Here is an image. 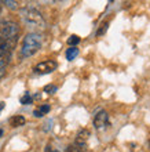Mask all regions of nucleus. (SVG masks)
I'll list each match as a JSON object with an SVG mask.
<instances>
[{"mask_svg": "<svg viewBox=\"0 0 150 152\" xmlns=\"http://www.w3.org/2000/svg\"><path fill=\"white\" fill-rule=\"evenodd\" d=\"M43 44V36L37 32H30L24 37L22 42V47H21V54L22 57L28 58V57L35 56L36 53L41 48Z\"/></svg>", "mask_w": 150, "mask_h": 152, "instance_id": "1", "label": "nucleus"}, {"mask_svg": "<svg viewBox=\"0 0 150 152\" xmlns=\"http://www.w3.org/2000/svg\"><path fill=\"white\" fill-rule=\"evenodd\" d=\"M21 17L24 22L30 28H43L44 26V18L41 15V12L39 10H36L33 7H26L21 11Z\"/></svg>", "mask_w": 150, "mask_h": 152, "instance_id": "2", "label": "nucleus"}, {"mask_svg": "<svg viewBox=\"0 0 150 152\" xmlns=\"http://www.w3.org/2000/svg\"><path fill=\"white\" fill-rule=\"evenodd\" d=\"M58 66L57 61L54 60H47V61H41L39 64L36 65L33 68V72L37 73V75H47V73H51L54 72Z\"/></svg>", "mask_w": 150, "mask_h": 152, "instance_id": "3", "label": "nucleus"}, {"mask_svg": "<svg viewBox=\"0 0 150 152\" xmlns=\"http://www.w3.org/2000/svg\"><path fill=\"white\" fill-rule=\"evenodd\" d=\"M107 123H109V115H107V112L106 111H99V112L95 115V118H94L95 129H98V130L105 129L107 126Z\"/></svg>", "mask_w": 150, "mask_h": 152, "instance_id": "4", "label": "nucleus"}, {"mask_svg": "<svg viewBox=\"0 0 150 152\" xmlns=\"http://www.w3.org/2000/svg\"><path fill=\"white\" fill-rule=\"evenodd\" d=\"M90 132H88L87 129H81L79 130L77 133V136H76V140H75V144H79V145H87V140L88 137H90Z\"/></svg>", "mask_w": 150, "mask_h": 152, "instance_id": "5", "label": "nucleus"}, {"mask_svg": "<svg viewBox=\"0 0 150 152\" xmlns=\"http://www.w3.org/2000/svg\"><path fill=\"white\" fill-rule=\"evenodd\" d=\"M50 111H51L50 104H41L39 108H36L35 111H33V116H35V118H43V116L47 115Z\"/></svg>", "mask_w": 150, "mask_h": 152, "instance_id": "6", "label": "nucleus"}, {"mask_svg": "<svg viewBox=\"0 0 150 152\" xmlns=\"http://www.w3.org/2000/svg\"><path fill=\"white\" fill-rule=\"evenodd\" d=\"M25 123H26V119L22 115H15V116H12V118H10V124H11L12 127H21Z\"/></svg>", "mask_w": 150, "mask_h": 152, "instance_id": "7", "label": "nucleus"}, {"mask_svg": "<svg viewBox=\"0 0 150 152\" xmlns=\"http://www.w3.org/2000/svg\"><path fill=\"white\" fill-rule=\"evenodd\" d=\"M79 48L77 47H69L66 50V54H65V56H66V60L67 61H73L76 58V57L79 56Z\"/></svg>", "mask_w": 150, "mask_h": 152, "instance_id": "8", "label": "nucleus"}, {"mask_svg": "<svg viewBox=\"0 0 150 152\" xmlns=\"http://www.w3.org/2000/svg\"><path fill=\"white\" fill-rule=\"evenodd\" d=\"M86 151H87V145H79L75 144V142L66 148V152H86Z\"/></svg>", "mask_w": 150, "mask_h": 152, "instance_id": "9", "label": "nucleus"}, {"mask_svg": "<svg viewBox=\"0 0 150 152\" xmlns=\"http://www.w3.org/2000/svg\"><path fill=\"white\" fill-rule=\"evenodd\" d=\"M20 102H21L22 105H29V104H32V102H33V97H32V94H30L29 91H26L24 96L21 97Z\"/></svg>", "mask_w": 150, "mask_h": 152, "instance_id": "10", "label": "nucleus"}, {"mask_svg": "<svg viewBox=\"0 0 150 152\" xmlns=\"http://www.w3.org/2000/svg\"><path fill=\"white\" fill-rule=\"evenodd\" d=\"M79 43H80V37L77 36V35H72V36L67 39V44H69L70 47H76Z\"/></svg>", "mask_w": 150, "mask_h": 152, "instance_id": "11", "label": "nucleus"}, {"mask_svg": "<svg viewBox=\"0 0 150 152\" xmlns=\"http://www.w3.org/2000/svg\"><path fill=\"white\" fill-rule=\"evenodd\" d=\"M44 93H47V94H55L58 91V87H57L55 84H47V86H44Z\"/></svg>", "mask_w": 150, "mask_h": 152, "instance_id": "12", "label": "nucleus"}, {"mask_svg": "<svg viewBox=\"0 0 150 152\" xmlns=\"http://www.w3.org/2000/svg\"><path fill=\"white\" fill-rule=\"evenodd\" d=\"M107 28H109V22H103L102 25H101V28L98 29V32H96V36H102V35H105L107 31Z\"/></svg>", "mask_w": 150, "mask_h": 152, "instance_id": "13", "label": "nucleus"}, {"mask_svg": "<svg viewBox=\"0 0 150 152\" xmlns=\"http://www.w3.org/2000/svg\"><path fill=\"white\" fill-rule=\"evenodd\" d=\"M6 6H7L8 8H12V10H17L18 8V3L17 1H10V0H6V1H3Z\"/></svg>", "mask_w": 150, "mask_h": 152, "instance_id": "14", "label": "nucleus"}, {"mask_svg": "<svg viewBox=\"0 0 150 152\" xmlns=\"http://www.w3.org/2000/svg\"><path fill=\"white\" fill-rule=\"evenodd\" d=\"M44 152H59V151H58V149H52L50 145H47V147H46V151H44Z\"/></svg>", "mask_w": 150, "mask_h": 152, "instance_id": "15", "label": "nucleus"}, {"mask_svg": "<svg viewBox=\"0 0 150 152\" xmlns=\"http://www.w3.org/2000/svg\"><path fill=\"white\" fill-rule=\"evenodd\" d=\"M6 108V102H3V101H0V113H1V111Z\"/></svg>", "mask_w": 150, "mask_h": 152, "instance_id": "16", "label": "nucleus"}, {"mask_svg": "<svg viewBox=\"0 0 150 152\" xmlns=\"http://www.w3.org/2000/svg\"><path fill=\"white\" fill-rule=\"evenodd\" d=\"M4 75H6V69H0V79H1Z\"/></svg>", "mask_w": 150, "mask_h": 152, "instance_id": "17", "label": "nucleus"}, {"mask_svg": "<svg viewBox=\"0 0 150 152\" xmlns=\"http://www.w3.org/2000/svg\"><path fill=\"white\" fill-rule=\"evenodd\" d=\"M3 134H4V130H3V129H0V138L3 137Z\"/></svg>", "mask_w": 150, "mask_h": 152, "instance_id": "18", "label": "nucleus"}, {"mask_svg": "<svg viewBox=\"0 0 150 152\" xmlns=\"http://www.w3.org/2000/svg\"><path fill=\"white\" fill-rule=\"evenodd\" d=\"M0 11H1V6H0Z\"/></svg>", "mask_w": 150, "mask_h": 152, "instance_id": "19", "label": "nucleus"}, {"mask_svg": "<svg viewBox=\"0 0 150 152\" xmlns=\"http://www.w3.org/2000/svg\"><path fill=\"white\" fill-rule=\"evenodd\" d=\"M149 145H150V140H149Z\"/></svg>", "mask_w": 150, "mask_h": 152, "instance_id": "20", "label": "nucleus"}]
</instances>
